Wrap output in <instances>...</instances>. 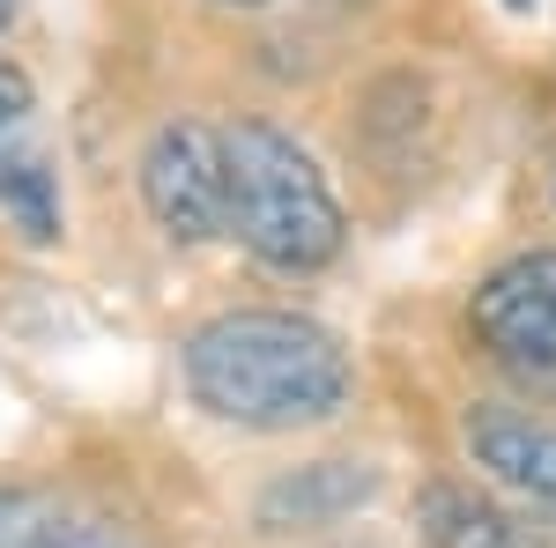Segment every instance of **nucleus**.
Masks as SVG:
<instances>
[{
	"instance_id": "obj_5",
	"label": "nucleus",
	"mask_w": 556,
	"mask_h": 548,
	"mask_svg": "<svg viewBox=\"0 0 556 548\" xmlns=\"http://www.w3.org/2000/svg\"><path fill=\"white\" fill-rule=\"evenodd\" d=\"M468 334L519 379H556V253H519L468 296Z\"/></svg>"
},
{
	"instance_id": "obj_11",
	"label": "nucleus",
	"mask_w": 556,
	"mask_h": 548,
	"mask_svg": "<svg viewBox=\"0 0 556 548\" xmlns=\"http://www.w3.org/2000/svg\"><path fill=\"white\" fill-rule=\"evenodd\" d=\"M8 15H15V0H0V23H8Z\"/></svg>"
},
{
	"instance_id": "obj_7",
	"label": "nucleus",
	"mask_w": 556,
	"mask_h": 548,
	"mask_svg": "<svg viewBox=\"0 0 556 548\" xmlns=\"http://www.w3.org/2000/svg\"><path fill=\"white\" fill-rule=\"evenodd\" d=\"M0 548H141L104 511L52 497V489H8L0 482Z\"/></svg>"
},
{
	"instance_id": "obj_4",
	"label": "nucleus",
	"mask_w": 556,
	"mask_h": 548,
	"mask_svg": "<svg viewBox=\"0 0 556 548\" xmlns=\"http://www.w3.org/2000/svg\"><path fill=\"white\" fill-rule=\"evenodd\" d=\"M223 127L208 119H172L141 149V208L172 245H208L223 238Z\"/></svg>"
},
{
	"instance_id": "obj_3",
	"label": "nucleus",
	"mask_w": 556,
	"mask_h": 548,
	"mask_svg": "<svg viewBox=\"0 0 556 548\" xmlns=\"http://www.w3.org/2000/svg\"><path fill=\"white\" fill-rule=\"evenodd\" d=\"M0 215L23 245H60L67 238V193H60V156L45 133L38 82L0 60Z\"/></svg>"
},
{
	"instance_id": "obj_6",
	"label": "nucleus",
	"mask_w": 556,
	"mask_h": 548,
	"mask_svg": "<svg viewBox=\"0 0 556 548\" xmlns=\"http://www.w3.org/2000/svg\"><path fill=\"white\" fill-rule=\"evenodd\" d=\"M460 430H468L475 467H490L513 497H527L556 526V422L505 408V400H475Z\"/></svg>"
},
{
	"instance_id": "obj_8",
	"label": "nucleus",
	"mask_w": 556,
	"mask_h": 548,
	"mask_svg": "<svg viewBox=\"0 0 556 548\" xmlns=\"http://www.w3.org/2000/svg\"><path fill=\"white\" fill-rule=\"evenodd\" d=\"M371 497H379V467L371 460H312L260 497V526H334Z\"/></svg>"
},
{
	"instance_id": "obj_2",
	"label": "nucleus",
	"mask_w": 556,
	"mask_h": 548,
	"mask_svg": "<svg viewBox=\"0 0 556 548\" xmlns=\"http://www.w3.org/2000/svg\"><path fill=\"white\" fill-rule=\"evenodd\" d=\"M223 238H238L260 267L275 275H319L342 253L349 222L342 201L327 186L319 156L298 133L267 127V119H230L223 127Z\"/></svg>"
},
{
	"instance_id": "obj_10",
	"label": "nucleus",
	"mask_w": 556,
	"mask_h": 548,
	"mask_svg": "<svg viewBox=\"0 0 556 548\" xmlns=\"http://www.w3.org/2000/svg\"><path fill=\"white\" fill-rule=\"evenodd\" d=\"M223 8H267V0H223Z\"/></svg>"
},
{
	"instance_id": "obj_1",
	"label": "nucleus",
	"mask_w": 556,
	"mask_h": 548,
	"mask_svg": "<svg viewBox=\"0 0 556 548\" xmlns=\"http://www.w3.org/2000/svg\"><path fill=\"white\" fill-rule=\"evenodd\" d=\"M178 371H186V393L201 416L230 422V430H260V437L334 422L349 408V385H356V364L342 341L319 319L275 311V304L215 311L208 327L186 334Z\"/></svg>"
},
{
	"instance_id": "obj_9",
	"label": "nucleus",
	"mask_w": 556,
	"mask_h": 548,
	"mask_svg": "<svg viewBox=\"0 0 556 548\" xmlns=\"http://www.w3.org/2000/svg\"><path fill=\"white\" fill-rule=\"evenodd\" d=\"M416 526H424L430 548H534V534L513 511H497L468 482H430L416 497Z\"/></svg>"
}]
</instances>
